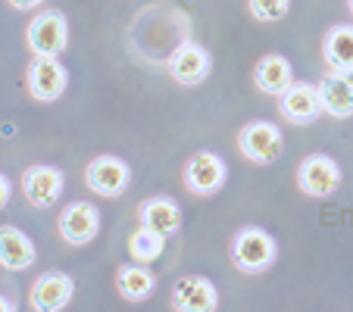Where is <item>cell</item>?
Listing matches in <instances>:
<instances>
[{"mask_svg": "<svg viewBox=\"0 0 353 312\" xmlns=\"http://www.w3.org/2000/svg\"><path fill=\"white\" fill-rule=\"evenodd\" d=\"M232 266L244 275H263L266 269L275 266L279 259V244L275 238L260 225H244L234 231L232 247H228Z\"/></svg>", "mask_w": 353, "mask_h": 312, "instance_id": "obj_1", "label": "cell"}, {"mask_svg": "<svg viewBox=\"0 0 353 312\" xmlns=\"http://www.w3.org/2000/svg\"><path fill=\"white\" fill-rule=\"evenodd\" d=\"M181 181L194 197H213L225 187L228 166L216 150H197L188 156L185 169H181Z\"/></svg>", "mask_w": 353, "mask_h": 312, "instance_id": "obj_2", "label": "cell"}, {"mask_svg": "<svg viewBox=\"0 0 353 312\" xmlns=\"http://www.w3.org/2000/svg\"><path fill=\"white\" fill-rule=\"evenodd\" d=\"M238 150H241V156H244L247 163H254V166H272L281 156V150H285V138H281L279 125L254 119V122H247V125H241Z\"/></svg>", "mask_w": 353, "mask_h": 312, "instance_id": "obj_3", "label": "cell"}, {"mask_svg": "<svg viewBox=\"0 0 353 312\" xmlns=\"http://www.w3.org/2000/svg\"><path fill=\"white\" fill-rule=\"evenodd\" d=\"M32 56H60L69 47V22L60 10H41L26 28Z\"/></svg>", "mask_w": 353, "mask_h": 312, "instance_id": "obj_4", "label": "cell"}, {"mask_svg": "<svg viewBox=\"0 0 353 312\" xmlns=\"http://www.w3.org/2000/svg\"><path fill=\"white\" fill-rule=\"evenodd\" d=\"M341 181H344L341 166L328 153H310L297 166V187L307 197H316V200L332 197V194H338Z\"/></svg>", "mask_w": 353, "mask_h": 312, "instance_id": "obj_5", "label": "cell"}, {"mask_svg": "<svg viewBox=\"0 0 353 312\" xmlns=\"http://www.w3.org/2000/svg\"><path fill=\"white\" fill-rule=\"evenodd\" d=\"M85 185L91 194H100V197H122L132 185V169L122 156H113V153H100L85 166Z\"/></svg>", "mask_w": 353, "mask_h": 312, "instance_id": "obj_6", "label": "cell"}, {"mask_svg": "<svg viewBox=\"0 0 353 312\" xmlns=\"http://www.w3.org/2000/svg\"><path fill=\"white\" fill-rule=\"evenodd\" d=\"M26 85L38 103H54L66 94L69 87V72L60 63V56H32L26 72Z\"/></svg>", "mask_w": 353, "mask_h": 312, "instance_id": "obj_7", "label": "cell"}, {"mask_svg": "<svg viewBox=\"0 0 353 312\" xmlns=\"http://www.w3.org/2000/svg\"><path fill=\"white\" fill-rule=\"evenodd\" d=\"M57 231L69 247H88L100 234V209L91 200H72L57 219Z\"/></svg>", "mask_w": 353, "mask_h": 312, "instance_id": "obj_8", "label": "cell"}, {"mask_svg": "<svg viewBox=\"0 0 353 312\" xmlns=\"http://www.w3.org/2000/svg\"><path fill=\"white\" fill-rule=\"evenodd\" d=\"M75 297V278L66 272H41L28 287V303L38 312H60L72 303Z\"/></svg>", "mask_w": 353, "mask_h": 312, "instance_id": "obj_9", "label": "cell"}, {"mask_svg": "<svg viewBox=\"0 0 353 312\" xmlns=\"http://www.w3.org/2000/svg\"><path fill=\"white\" fill-rule=\"evenodd\" d=\"M279 113L291 125H313L322 116V100L319 87L310 81H291L285 91L279 94Z\"/></svg>", "mask_w": 353, "mask_h": 312, "instance_id": "obj_10", "label": "cell"}, {"mask_svg": "<svg viewBox=\"0 0 353 312\" xmlns=\"http://www.w3.org/2000/svg\"><path fill=\"white\" fill-rule=\"evenodd\" d=\"M166 69H169V75H172L179 85L194 87V85H200V81L210 79V69H213V56H210L207 47L194 44V41H185V44H179L172 54H169Z\"/></svg>", "mask_w": 353, "mask_h": 312, "instance_id": "obj_11", "label": "cell"}, {"mask_svg": "<svg viewBox=\"0 0 353 312\" xmlns=\"http://www.w3.org/2000/svg\"><path fill=\"white\" fill-rule=\"evenodd\" d=\"M22 194H26L28 206L34 209H50L57 200L63 197V185H66V175L57 166H28L22 172Z\"/></svg>", "mask_w": 353, "mask_h": 312, "instance_id": "obj_12", "label": "cell"}, {"mask_svg": "<svg viewBox=\"0 0 353 312\" xmlns=\"http://www.w3.org/2000/svg\"><path fill=\"white\" fill-rule=\"evenodd\" d=\"M169 303L179 312H213L219 309V291L207 275H181L172 284Z\"/></svg>", "mask_w": 353, "mask_h": 312, "instance_id": "obj_13", "label": "cell"}, {"mask_svg": "<svg viewBox=\"0 0 353 312\" xmlns=\"http://www.w3.org/2000/svg\"><path fill=\"white\" fill-rule=\"evenodd\" d=\"M38 250H34L32 238L16 225H0V269L7 272H26L34 266Z\"/></svg>", "mask_w": 353, "mask_h": 312, "instance_id": "obj_14", "label": "cell"}, {"mask_svg": "<svg viewBox=\"0 0 353 312\" xmlns=\"http://www.w3.org/2000/svg\"><path fill=\"white\" fill-rule=\"evenodd\" d=\"M138 225H147L150 231L172 238L181 231V209L172 197H147L138 206Z\"/></svg>", "mask_w": 353, "mask_h": 312, "instance_id": "obj_15", "label": "cell"}, {"mask_svg": "<svg viewBox=\"0 0 353 312\" xmlns=\"http://www.w3.org/2000/svg\"><path fill=\"white\" fill-rule=\"evenodd\" d=\"M316 87H319L322 113H328L332 119H350L353 116V85L347 81L344 72H332V69H328Z\"/></svg>", "mask_w": 353, "mask_h": 312, "instance_id": "obj_16", "label": "cell"}, {"mask_svg": "<svg viewBox=\"0 0 353 312\" xmlns=\"http://www.w3.org/2000/svg\"><path fill=\"white\" fill-rule=\"evenodd\" d=\"M116 291L128 303H144L157 291V275L147 269V262H125L116 269Z\"/></svg>", "mask_w": 353, "mask_h": 312, "instance_id": "obj_17", "label": "cell"}, {"mask_svg": "<svg viewBox=\"0 0 353 312\" xmlns=\"http://www.w3.org/2000/svg\"><path fill=\"white\" fill-rule=\"evenodd\" d=\"M294 81V69L291 60L281 54H266L260 63L254 66V85L256 91L269 94V97H279L288 85Z\"/></svg>", "mask_w": 353, "mask_h": 312, "instance_id": "obj_18", "label": "cell"}, {"mask_svg": "<svg viewBox=\"0 0 353 312\" xmlns=\"http://www.w3.org/2000/svg\"><path fill=\"white\" fill-rule=\"evenodd\" d=\"M322 56H325L332 72H347L353 69V25L350 22H338L325 32L322 38Z\"/></svg>", "mask_w": 353, "mask_h": 312, "instance_id": "obj_19", "label": "cell"}, {"mask_svg": "<svg viewBox=\"0 0 353 312\" xmlns=\"http://www.w3.org/2000/svg\"><path fill=\"white\" fill-rule=\"evenodd\" d=\"M163 250H166V238L157 231H150L147 225H138L132 234H128V256L134 259V262H157V259L163 256Z\"/></svg>", "mask_w": 353, "mask_h": 312, "instance_id": "obj_20", "label": "cell"}, {"mask_svg": "<svg viewBox=\"0 0 353 312\" xmlns=\"http://www.w3.org/2000/svg\"><path fill=\"white\" fill-rule=\"evenodd\" d=\"M247 10H250L254 19H260V22H279L288 16L291 0H247Z\"/></svg>", "mask_w": 353, "mask_h": 312, "instance_id": "obj_21", "label": "cell"}, {"mask_svg": "<svg viewBox=\"0 0 353 312\" xmlns=\"http://www.w3.org/2000/svg\"><path fill=\"white\" fill-rule=\"evenodd\" d=\"M10 194H13V185H10L7 175L0 172V213H3V206L10 203Z\"/></svg>", "mask_w": 353, "mask_h": 312, "instance_id": "obj_22", "label": "cell"}, {"mask_svg": "<svg viewBox=\"0 0 353 312\" xmlns=\"http://www.w3.org/2000/svg\"><path fill=\"white\" fill-rule=\"evenodd\" d=\"M7 3H10L13 10H38L44 0H7Z\"/></svg>", "mask_w": 353, "mask_h": 312, "instance_id": "obj_23", "label": "cell"}, {"mask_svg": "<svg viewBox=\"0 0 353 312\" xmlns=\"http://www.w3.org/2000/svg\"><path fill=\"white\" fill-rule=\"evenodd\" d=\"M16 309V303L10 297H3V293H0V312H13Z\"/></svg>", "mask_w": 353, "mask_h": 312, "instance_id": "obj_24", "label": "cell"}, {"mask_svg": "<svg viewBox=\"0 0 353 312\" xmlns=\"http://www.w3.org/2000/svg\"><path fill=\"white\" fill-rule=\"evenodd\" d=\"M344 75H347V81H350V85H353V69H347Z\"/></svg>", "mask_w": 353, "mask_h": 312, "instance_id": "obj_25", "label": "cell"}, {"mask_svg": "<svg viewBox=\"0 0 353 312\" xmlns=\"http://www.w3.org/2000/svg\"><path fill=\"white\" fill-rule=\"evenodd\" d=\"M347 10H350V16H353V0H347Z\"/></svg>", "mask_w": 353, "mask_h": 312, "instance_id": "obj_26", "label": "cell"}]
</instances>
